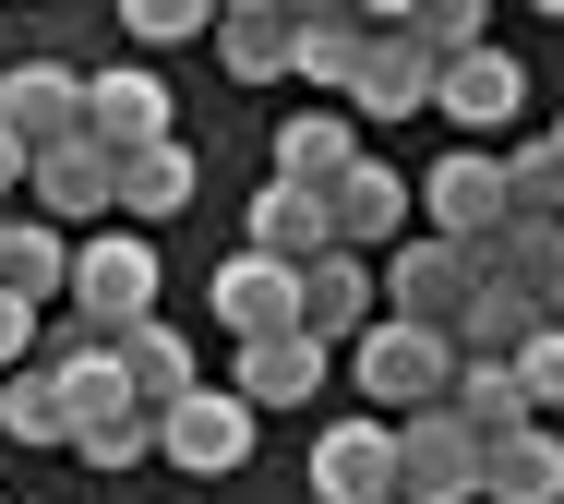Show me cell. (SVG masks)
<instances>
[{
	"label": "cell",
	"mask_w": 564,
	"mask_h": 504,
	"mask_svg": "<svg viewBox=\"0 0 564 504\" xmlns=\"http://www.w3.org/2000/svg\"><path fill=\"white\" fill-rule=\"evenodd\" d=\"M505 373L529 384V420H553V408H564V325H541V337H529Z\"/></svg>",
	"instance_id": "cell-32"
},
{
	"label": "cell",
	"mask_w": 564,
	"mask_h": 504,
	"mask_svg": "<svg viewBox=\"0 0 564 504\" xmlns=\"http://www.w3.org/2000/svg\"><path fill=\"white\" fill-rule=\"evenodd\" d=\"M480 504H564V432H553V420L480 445Z\"/></svg>",
	"instance_id": "cell-19"
},
{
	"label": "cell",
	"mask_w": 564,
	"mask_h": 504,
	"mask_svg": "<svg viewBox=\"0 0 564 504\" xmlns=\"http://www.w3.org/2000/svg\"><path fill=\"white\" fill-rule=\"evenodd\" d=\"M217 73L228 85H276L289 73V0H228L217 12Z\"/></svg>",
	"instance_id": "cell-23"
},
{
	"label": "cell",
	"mask_w": 564,
	"mask_h": 504,
	"mask_svg": "<svg viewBox=\"0 0 564 504\" xmlns=\"http://www.w3.org/2000/svg\"><path fill=\"white\" fill-rule=\"evenodd\" d=\"M0 432H12V445H48V457H73V420H61V384L36 373V361H24V373L0 384Z\"/></svg>",
	"instance_id": "cell-29"
},
{
	"label": "cell",
	"mask_w": 564,
	"mask_h": 504,
	"mask_svg": "<svg viewBox=\"0 0 564 504\" xmlns=\"http://www.w3.org/2000/svg\"><path fill=\"white\" fill-rule=\"evenodd\" d=\"M120 24H132V48H193V36H217V12H205V0H132Z\"/></svg>",
	"instance_id": "cell-31"
},
{
	"label": "cell",
	"mask_w": 564,
	"mask_h": 504,
	"mask_svg": "<svg viewBox=\"0 0 564 504\" xmlns=\"http://www.w3.org/2000/svg\"><path fill=\"white\" fill-rule=\"evenodd\" d=\"M85 144H109V156H144V144H169V85H156L144 61H109V73H85Z\"/></svg>",
	"instance_id": "cell-11"
},
{
	"label": "cell",
	"mask_w": 564,
	"mask_h": 504,
	"mask_svg": "<svg viewBox=\"0 0 564 504\" xmlns=\"http://www.w3.org/2000/svg\"><path fill=\"white\" fill-rule=\"evenodd\" d=\"M541 325H564V264H553V288H541Z\"/></svg>",
	"instance_id": "cell-35"
},
{
	"label": "cell",
	"mask_w": 564,
	"mask_h": 504,
	"mask_svg": "<svg viewBox=\"0 0 564 504\" xmlns=\"http://www.w3.org/2000/svg\"><path fill=\"white\" fill-rule=\"evenodd\" d=\"M240 252H264V264H289V276H301V264H325V252H337V217H325L313 193L264 180V193H252V241H240Z\"/></svg>",
	"instance_id": "cell-21"
},
{
	"label": "cell",
	"mask_w": 564,
	"mask_h": 504,
	"mask_svg": "<svg viewBox=\"0 0 564 504\" xmlns=\"http://www.w3.org/2000/svg\"><path fill=\"white\" fill-rule=\"evenodd\" d=\"M445 408L468 420V432H480V445H505V432H529V384L505 373V361H456Z\"/></svg>",
	"instance_id": "cell-27"
},
{
	"label": "cell",
	"mask_w": 564,
	"mask_h": 504,
	"mask_svg": "<svg viewBox=\"0 0 564 504\" xmlns=\"http://www.w3.org/2000/svg\"><path fill=\"white\" fill-rule=\"evenodd\" d=\"M480 300V264L456 241H397L384 252V313L397 325H433V337H456V313Z\"/></svg>",
	"instance_id": "cell-5"
},
{
	"label": "cell",
	"mask_w": 564,
	"mask_h": 504,
	"mask_svg": "<svg viewBox=\"0 0 564 504\" xmlns=\"http://www.w3.org/2000/svg\"><path fill=\"white\" fill-rule=\"evenodd\" d=\"M36 373L61 384V420H73V457L144 420V408H132V384H120V349H109V337H85V325H73V337H36Z\"/></svg>",
	"instance_id": "cell-3"
},
{
	"label": "cell",
	"mask_w": 564,
	"mask_h": 504,
	"mask_svg": "<svg viewBox=\"0 0 564 504\" xmlns=\"http://www.w3.org/2000/svg\"><path fill=\"white\" fill-rule=\"evenodd\" d=\"M421 217H433V241L480 252L492 229H505V156H492V144H456V156H433V180H421Z\"/></svg>",
	"instance_id": "cell-6"
},
{
	"label": "cell",
	"mask_w": 564,
	"mask_h": 504,
	"mask_svg": "<svg viewBox=\"0 0 564 504\" xmlns=\"http://www.w3.org/2000/svg\"><path fill=\"white\" fill-rule=\"evenodd\" d=\"M24 168H36V156H24V144H12V132H0V193H12V180H24Z\"/></svg>",
	"instance_id": "cell-34"
},
{
	"label": "cell",
	"mask_w": 564,
	"mask_h": 504,
	"mask_svg": "<svg viewBox=\"0 0 564 504\" xmlns=\"http://www.w3.org/2000/svg\"><path fill=\"white\" fill-rule=\"evenodd\" d=\"M156 457H181L193 481H228V469L252 457V408H240L228 384H193L181 408H156Z\"/></svg>",
	"instance_id": "cell-8"
},
{
	"label": "cell",
	"mask_w": 564,
	"mask_h": 504,
	"mask_svg": "<svg viewBox=\"0 0 564 504\" xmlns=\"http://www.w3.org/2000/svg\"><path fill=\"white\" fill-rule=\"evenodd\" d=\"M360 48H372V12H348V0H289V73H301V85H337L348 97Z\"/></svg>",
	"instance_id": "cell-17"
},
{
	"label": "cell",
	"mask_w": 564,
	"mask_h": 504,
	"mask_svg": "<svg viewBox=\"0 0 564 504\" xmlns=\"http://www.w3.org/2000/svg\"><path fill=\"white\" fill-rule=\"evenodd\" d=\"M433 48H409L397 36V0L372 12V48H360V73H348V121H409V109H433Z\"/></svg>",
	"instance_id": "cell-9"
},
{
	"label": "cell",
	"mask_w": 564,
	"mask_h": 504,
	"mask_svg": "<svg viewBox=\"0 0 564 504\" xmlns=\"http://www.w3.org/2000/svg\"><path fill=\"white\" fill-rule=\"evenodd\" d=\"M348 373H360V396H372V420L445 408V384H456V337H433V325H397V313H372V337L348 349Z\"/></svg>",
	"instance_id": "cell-2"
},
{
	"label": "cell",
	"mask_w": 564,
	"mask_h": 504,
	"mask_svg": "<svg viewBox=\"0 0 564 504\" xmlns=\"http://www.w3.org/2000/svg\"><path fill=\"white\" fill-rule=\"evenodd\" d=\"M24 193H36V217L73 241V229L120 217V156H109V144H48V156L24 168Z\"/></svg>",
	"instance_id": "cell-10"
},
{
	"label": "cell",
	"mask_w": 564,
	"mask_h": 504,
	"mask_svg": "<svg viewBox=\"0 0 564 504\" xmlns=\"http://www.w3.org/2000/svg\"><path fill=\"white\" fill-rule=\"evenodd\" d=\"M0 132H12L24 156L85 144V73H73V61H12V73H0Z\"/></svg>",
	"instance_id": "cell-7"
},
{
	"label": "cell",
	"mask_w": 564,
	"mask_h": 504,
	"mask_svg": "<svg viewBox=\"0 0 564 504\" xmlns=\"http://www.w3.org/2000/svg\"><path fill=\"white\" fill-rule=\"evenodd\" d=\"M24 361H36V313H24V300H0V384L24 373Z\"/></svg>",
	"instance_id": "cell-33"
},
{
	"label": "cell",
	"mask_w": 564,
	"mask_h": 504,
	"mask_svg": "<svg viewBox=\"0 0 564 504\" xmlns=\"http://www.w3.org/2000/svg\"><path fill=\"white\" fill-rule=\"evenodd\" d=\"M0 300H24V313L73 300V241L48 217H0Z\"/></svg>",
	"instance_id": "cell-20"
},
{
	"label": "cell",
	"mask_w": 564,
	"mask_h": 504,
	"mask_svg": "<svg viewBox=\"0 0 564 504\" xmlns=\"http://www.w3.org/2000/svg\"><path fill=\"white\" fill-rule=\"evenodd\" d=\"M397 36H409V48H433V61H468V48H492L480 0H421V12H397Z\"/></svg>",
	"instance_id": "cell-30"
},
{
	"label": "cell",
	"mask_w": 564,
	"mask_h": 504,
	"mask_svg": "<svg viewBox=\"0 0 564 504\" xmlns=\"http://www.w3.org/2000/svg\"><path fill=\"white\" fill-rule=\"evenodd\" d=\"M409 205H421V193H409L384 156H360L337 193H325V217H337V252H360V264H372V252H397V241H409Z\"/></svg>",
	"instance_id": "cell-14"
},
{
	"label": "cell",
	"mask_w": 564,
	"mask_h": 504,
	"mask_svg": "<svg viewBox=\"0 0 564 504\" xmlns=\"http://www.w3.org/2000/svg\"><path fill=\"white\" fill-rule=\"evenodd\" d=\"M313 384H325V349H313V337H252V349H240V373H228V396L264 420V408H301Z\"/></svg>",
	"instance_id": "cell-22"
},
{
	"label": "cell",
	"mask_w": 564,
	"mask_h": 504,
	"mask_svg": "<svg viewBox=\"0 0 564 504\" xmlns=\"http://www.w3.org/2000/svg\"><path fill=\"white\" fill-rule=\"evenodd\" d=\"M360 156H372V144H360V121H348V109H301V121L276 132V180H289V193H313V205L337 193Z\"/></svg>",
	"instance_id": "cell-18"
},
{
	"label": "cell",
	"mask_w": 564,
	"mask_h": 504,
	"mask_svg": "<svg viewBox=\"0 0 564 504\" xmlns=\"http://www.w3.org/2000/svg\"><path fill=\"white\" fill-rule=\"evenodd\" d=\"M529 337H541V300H529V288H492V276H480V300L456 313V361H517Z\"/></svg>",
	"instance_id": "cell-26"
},
{
	"label": "cell",
	"mask_w": 564,
	"mask_h": 504,
	"mask_svg": "<svg viewBox=\"0 0 564 504\" xmlns=\"http://www.w3.org/2000/svg\"><path fill=\"white\" fill-rule=\"evenodd\" d=\"M109 349H120V384H132L144 420L193 396V337H181V325H132V337H109Z\"/></svg>",
	"instance_id": "cell-24"
},
{
	"label": "cell",
	"mask_w": 564,
	"mask_h": 504,
	"mask_svg": "<svg viewBox=\"0 0 564 504\" xmlns=\"http://www.w3.org/2000/svg\"><path fill=\"white\" fill-rule=\"evenodd\" d=\"M397 504H480V432L456 408L397 420Z\"/></svg>",
	"instance_id": "cell-4"
},
{
	"label": "cell",
	"mask_w": 564,
	"mask_h": 504,
	"mask_svg": "<svg viewBox=\"0 0 564 504\" xmlns=\"http://www.w3.org/2000/svg\"><path fill=\"white\" fill-rule=\"evenodd\" d=\"M553 144H564V121H553Z\"/></svg>",
	"instance_id": "cell-36"
},
{
	"label": "cell",
	"mask_w": 564,
	"mask_h": 504,
	"mask_svg": "<svg viewBox=\"0 0 564 504\" xmlns=\"http://www.w3.org/2000/svg\"><path fill=\"white\" fill-rule=\"evenodd\" d=\"M193 180H205V156L169 132V144H144V156H120V217H132V229H156V217H181V205H193Z\"/></svg>",
	"instance_id": "cell-25"
},
{
	"label": "cell",
	"mask_w": 564,
	"mask_h": 504,
	"mask_svg": "<svg viewBox=\"0 0 564 504\" xmlns=\"http://www.w3.org/2000/svg\"><path fill=\"white\" fill-rule=\"evenodd\" d=\"M205 300H217V325L240 337V349H252V337H301V276H289V264H264V252H228Z\"/></svg>",
	"instance_id": "cell-12"
},
{
	"label": "cell",
	"mask_w": 564,
	"mask_h": 504,
	"mask_svg": "<svg viewBox=\"0 0 564 504\" xmlns=\"http://www.w3.org/2000/svg\"><path fill=\"white\" fill-rule=\"evenodd\" d=\"M433 109H445L468 144H492V132L529 109V73H517L505 48H468V61H445V73H433Z\"/></svg>",
	"instance_id": "cell-13"
},
{
	"label": "cell",
	"mask_w": 564,
	"mask_h": 504,
	"mask_svg": "<svg viewBox=\"0 0 564 504\" xmlns=\"http://www.w3.org/2000/svg\"><path fill=\"white\" fill-rule=\"evenodd\" d=\"M313 493L325 504H397V420H337L313 445Z\"/></svg>",
	"instance_id": "cell-15"
},
{
	"label": "cell",
	"mask_w": 564,
	"mask_h": 504,
	"mask_svg": "<svg viewBox=\"0 0 564 504\" xmlns=\"http://www.w3.org/2000/svg\"><path fill=\"white\" fill-rule=\"evenodd\" d=\"M505 217L564 229V144H553V132H541V144H505Z\"/></svg>",
	"instance_id": "cell-28"
},
{
	"label": "cell",
	"mask_w": 564,
	"mask_h": 504,
	"mask_svg": "<svg viewBox=\"0 0 564 504\" xmlns=\"http://www.w3.org/2000/svg\"><path fill=\"white\" fill-rule=\"evenodd\" d=\"M372 313H384V300H372V264H360V252L301 264V337H313V349H360Z\"/></svg>",
	"instance_id": "cell-16"
},
{
	"label": "cell",
	"mask_w": 564,
	"mask_h": 504,
	"mask_svg": "<svg viewBox=\"0 0 564 504\" xmlns=\"http://www.w3.org/2000/svg\"><path fill=\"white\" fill-rule=\"evenodd\" d=\"M73 325H85V337L156 325V241H144V229H85V241H73Z\"/></svg>",
	"instance_id": "cell-1"
}]
</instances>
